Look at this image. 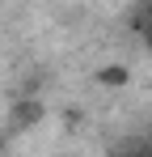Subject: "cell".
I'll return each instance as SVG.
<instances>
[{
    "label": "cell",
    "mask_w": 152,
    "mask_h": 157,
    "mask_svg": "<svg viewBox=\"0 0 152 157\" xmlns=\"http://www.w3.org/2000/svg\"><path fill=\"white\" fill-rule=\"evenodd\" d=\"M47 119V102L34 98V94H13V106H9V132H30Z\"/></svg>",
    "instance_id": "cell-1"
},
{
    "label": "cell",
    "mask_w": 152,
    "mask_h": 157,
    "mask_svg": "<svg viewBox=\"0 0 152 157\" xmlns=\"http://www.w3.org/2000/svg\"><path fill=\"white\" fill-rule=\"evenodd\" d=\"M127 81H131L127 64H106V68H97V85L101 89H123Z\"/></svg>",
    "instance_id": "cell-2"
},
{
    "label": "cell",
    "mask_w": 152,
    "mask_h": 157,
    "mask_svg": "<svg viewBox=\"0 0 152 157\" xmlns=\"http://www.w3.org/2000/svg\"><path fill=\"white\" fill-rule=\"evenodd\" d=\"M148 21H152V0H135V4L127 9V30L139 38V30L148 26Z\"/></svg>",
    "instance_id": "cell-3"
},
{
    "label": "cell",
    "mask_w": 152,
    "mask_h": 157,
    "mask_svg": "<svg viewBox=\"0 0 152 157\" xmlns=\"http://www.w3.org/2000/svg\"><path fill=\"white\" fill-rule=\"evenodd\" d=\"M114 157H152V136L144 132V136H131V140H123Z\"/></svg>",
    "instance_id": "cell-4"
},
{
    "label": "cell",
    "mask_w": 152,
    "mask_h": 157,
    "mask_svg": "<svg viewBox=\"0 0 152 157\" xmlns=\"http://www.w3.org/2000/svg\"><path fill=\"white\" fill-rule=\"evenodd\" d=\"M139 47H144V51L152 55V21H148V26H144V30H139Z\"/></svg>",
    "instance_id": "cell-5"
}]
</instances>
